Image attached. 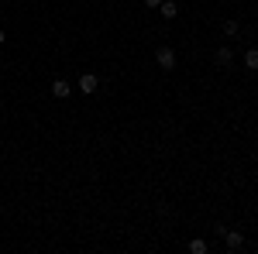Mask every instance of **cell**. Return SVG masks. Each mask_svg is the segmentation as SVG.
I'll use <instances>...</instances> for the list:
<instances>
[{
    "label": "cell",
    "mask_w": 258,
    "mask_h": 254,
    "mask_svg": "<svg viewBox=\"0 0 258 254\" xmlns=\"http://www.w3.org/2000/svg\"><path fill=\"white\" fill-rule=\"evenodd\" d=\"M155 62L169 72V69H176V52H172L169 45H159V48H155Z\"/></svg>",
    "instance_id": "6da1fadb"
},
{
    "label": "cell",
    "mask_w": 258,
    "mask_h": 254,
    "mask_svg": "<svg viewBox=\"0 0 258 254\" xmlns=\"http://www.w3.org/2000/svg\"><path fill=\"white\" fill-rule=\"evenodd\" d=\"M224 234V244H227V251H241L244 247V237L238 234V230H220Z\"/></svg>",
    "instance_id": "7a4b0ae2"
},
{
    "label": "cell",
    "mask_w": 258,
    "mask_h": 254,
    "mask_svg": "<svg viewBox=\"0 0 258 254\" xmlns=\"http://www.w3.org/2000/svg\"><path fill=\"white\" fill-rule=\"evenodd\" d=\"M97 86H100V79L93 72H83L80 76V93H97Z\"/></svg>",
    "instance_id": "3957f363"
},
{
    "label": "cell",
    "mask_w": 258,
    "mask_h": 254,
    "mask_svg": "<svg viewBox=\"0 0 258 254\" xmlns=\"http://www.w3.org/2000/svg\"><path fill=\"white\" fill-rule=\"evenodd\" d=\"M159 11H162V18H165V21H172V18L179 14V4H176V0H162Z\"/></svg>",
    "instance_id": "277c9868"
},
{
    "label": "cell",
    "mask_w": 258,
    "mask_h": 254,
    "mask_svg": "<svg viewBox=\"0 0 258 254\" xmlns=\"http://www.w3.org/2000/svg\"><path fill=\"white\" fill-rule=\"evenodd\" d=\"M52 93H55V100L73 97V90H69V82H66V79H55V82H52Z\"/></svg>",
    "instance_id": "5b68a950"
},
{
    "label": "cell",
    "mask_w": 258,
    "mask_h": 254,
    "mask_svg": "<svg viewBox=\"0 0 258 254\" xmlns=\"http://www.w3.org/2000/svg\"><path fill=\"white\" fill-rule=\"evenodd\" d=\"M231 59H234L231 48H217V52H214V62H217V65H231Z\"/></svg>",
    "instance_id": "8992f818"
},
{
    "label": "cell",
    "mask_w": 258,
    "mask_h": 254,
    "mask_svg": "<svg viewBox=\"0 0 258 254\" xmlns=\"http://www.w3.org/2000/svg\"><path fill=\"white\" fill-rule=\"evenodd\" d=\"M244 65H248L251 72H258V48H248V52H244Z\"/></svg>",
    "instance_id": "52a82bcc"
},
{
    "label": "cell",
    "mask_w": 258,
    "mask_h": 254,
    "mask_svg": "<svg viewBox=\"0 0 258 254\" xmlns=\"http://www.w3.org/2000/svg\"><path fill=\"white\" fill-rule=\"evenodd\" d=\"M189 251H193V254H207L210 247H207V240H200V237H197V240H189Z\"/></svg>",
    "instance_id": "ba28073f"
},
{
    "label": "cell",
    "mask_w": 258,
    "mask_h": 254,
    "mask_svg": "<svg viewBox=\"0 0 258 254\" xmlns=\"http://www.w3.org/2000/svg\"><path fill=\"white\" fill-rule=\"evenodd\" d=\"M224 35H238V21H224Z\"/></svg>",
    "instance_id": "9c48e42d"
},
{
    "label": "cell",
    "mask_w": 258,
    "mask_h": 254,
    "mask_svg": "<svg viewBox=\"0 0 258 254\" xmlns=\"http://www.w3.org/2000/svg\"><path fill=\"white\" fill-rule=\"evenodd\" d=\"M145 4H148V7H159V4H162V0H145Z\"/></svg>",
    "instance_id": "30bf717a"
},
{
    "label": "cell",
    "mask_w": 258,
    "mask_h": 254,
    "mask_svg": "<svg viewBox=\"0 0 258 254\" xmlns=\"http://www.w3.org/2000/svg\"><path fill=\"white\" fill-rule=\"evenodd\" d=\"M4 38H7V35H4V28H0V45H4Z\"/></svg>",
    "instance_id": "8fae6325"
}]
</instances>
